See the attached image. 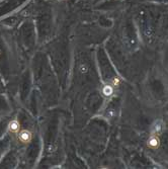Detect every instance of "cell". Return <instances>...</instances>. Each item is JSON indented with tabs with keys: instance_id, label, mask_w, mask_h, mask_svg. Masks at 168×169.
Instances as JSON below:
<instances>
[{
	"instance_id": "obj_2",
	"label": "cell",
	"mask_w": 168,
	"mask_h": 169,
	"mask_svg": "<svg viewBox=\"0 0 168 169\" xmlns=\"http://www.w3.org/2000/svg\"><path fill=\"white\" fill-rule=\"evenodd\" d=\"M19 141L23 144H28L31 141V133L28 131H21L18 135Z\"/></svg>"
},
{
	"instance_id": "obj_6",
	"label": "cell",
	"mask_w": 168,
	"mask_h": 169,
	"mask_svg": "<svg viewBox=\"0 0 168 169\" xmlns=\"http://www.w3.org/2000/svg\"><path fill=\"white\" fill-rule=\"evenodd\" d=\"M114 86H117V85H119L120 84V79L117 78V77H114Z\"/></svg>"
},
{
	"instance_id": "obj_5",
	"label": "cell",
	"mask_w": 168,
	"mask_h": 169,
	"mask_svg": "<svg viewBox=\"0 0 168 169\" xmlns=\"http://www.w3.org/2000/svg\"><path fill=\"white\" fill-rule=\"evenodd\" d=\"M114 92V88L110 86V85H104V88H102V94H104V96H110L111 94Z\"/></svg>"
},
{
	"instance_id": "obj_1",
	"label": "cell",
	"mask_w": 168,
	"mask_h": 169,
	"mask_svg": "<svg viewBox=\"0 0 168 169\" xmlns=\"http://www.w3.org/2000/svg\"><path fill=\"white\" fill-rule=\"evenodd\" d=\"M149 148L151 149H158L159 146H160V139L157 137V135H153L151 138L148 140V143H147Z\"/></svg>"
},
{
	"instance_id": "obj_3",
	"label": "cell",
	"mask_w": 168,
	"mask_h": 169,
	"mask_svg": "<svg viewBox=\"0 0 168 169\" xmlns=\"http://www.w3.org/2000/svg\"><path fill=\"white\" fill-rule=\"evenodd\" d=\"M162 129H163V124H162L161 121H156L154 124V126H153V135H159L160 133L162 132Z\"/></svg>"
},
{
	"instance_id": "obj_7",
	"label": "cell",
	"mask_w": 168,
	"mask_h": 169,
	"mask_svg": "<svg viewBox=\"0 0 168 169\" xmlns=\"http://www.w3.org/2000/svg\"><path fill=\"white\" fill-rule=\"evenodd\" d=\"M81 72H82V73L87 72V68H86V67H83V66H82V67H81Z\"/></svg>"
},
{
	"instance_id": "obj_4",
	"label": "cell",
	"mask_w": 168,
	"mask_h": 169,
	"mask_svg": "<svg viewBox=\"0 0 168 169\" xmlns=\"http://www.w3.org/2000/svg\"><path fill=\"white\" fill-rule=\"evenodd\" d=\"M19 128H20V124L17 121H10L9 124H8V129H9V131L11 133H17L19 131Z\"/></svg>"
}]
</instances>
